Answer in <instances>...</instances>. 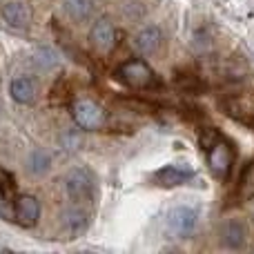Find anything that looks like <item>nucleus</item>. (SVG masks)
<instances>
[{
    "instance_id": "1",
    "label": "nucleus",
    "mask_w": 254,
    "mask_h": 254,
    "mask_svg": "<svg viewBox=\"0 0 254 254\" xmlns=\"http://www.w3.org/2000/svg\"><path fill=\"white\" fill-rule=\"evenodd\" d=\"M65 194L74 205L92 203L96 196V176L87 167H74L65 174Z\"/></svg>"
},
{
    "instance_id": "2",
    "label": "nucleus",
    "mask_w": 254,
    "mask_h": 254,
    "mask_svg": "<svg viewBox=\"0 0 254 254\" xmlns=\"http://www.w3.org/2000/svg\"><path fill=\"white\" fill-rule=\"evenodd\" d=\"M116 78L129 89L143 92V89H152L158 85V78L154 74V69L145 61H125L123 65L116 69Z\"/></svg>"
},
{
    "instance_id": "3",
    "label": "nucleus",
    "mask_w": 254,
    "mask_h": 254,
    "mask_svg": "<svg viewBox=\"0 0 254 254\" xmlns=\"http://www.w3.org/2000/svg\"><path fill=\"white\" fill-rule=\"evenodd\" d=\"M69 110H71V119H74L76 127H80L85 131L103 129L107 123V112L98 103L89 101V98H76Z\"/></svg>"
},
{
    "instance_id": "4",
    "label": "nucleus",
    "mask_w": 254,
    "mask_h": 254,
    "mask_svg": "<svg viewBox=\"0 0 254 254\" xmlns=\"http://www.w3.org/2000/svg\"><path fill=\"white\" fill-rule=\"evenodd\" d=\"M234 158H237L234 145L230 143L228 138H223V136H219V138L207 147V167H210L212 174L221 181H225L230 176Z\"/></svg>"
},
{
    "instance_id": "5",
    "label": "nucleus",
    "mask_w": 254,
    "mask_h": 254,
    "mask_svg": "<svg viewBox=\"0 0 254 254\" xmlns=\"http://www.w3.org/2000/svg\"><path fill=\"white\" fill-rule=\"evenodd\" d=\"M196 223H198V214L192 207L179 205L167 214V230H170V234H174L176 239H188L190 234L194 232Z\"/></svg>"
},
{
    "instance_id": "6",
    "label": "nucleus",
    "mask_w": 254,
    "mask_h": 254,
    "mask_svg": "<svg viewBox=\"0 0 254 254\" xmlns=\"http://www.w3.org/2000/svg\"><path fill=\"white\" fill-rule=\"evenodd\" d=\"M221 246L228 250H243L250 241V230L243 219H228L221 225Z\"/></svg>"
},
{
    "instance_id": "7",
    "label": "nucleus",
    "mask_w": 254,
    "mask_h": 254,
    "mask_svg": "<svg viewBox=\"0 0 254 254\" xmlns=\"http://www.w3.org/2000/svg\"><path fill=\"white\" fill-rule=\"evenodd\" d=\"M89 43L96 49L98 54H110L114 52L116 43H119V34H116V27L112 25L107 18H101L92 25L89 29Z\"/></svg>"
},
{
    "instance_id": "8",
    "label": "nucleus",
    "mask_w": 254,
    "mask_h": 254,
    "mask_svg": "<svg viewBox=\"0 0 254 254\" xmlns=\"http://www.w3.org/2000/svg\"><path fill=\"white\" fill-rule=\"evenodd\" d=\"M89 228V212L83 207H71L63 214V234L65 239H78L87 232Z\"/></svg>"
},
{
    "instance_id": "9",
    "label": "nucleus",
    "mask_w": 254,
    "mask_h": 254,
    "mask_svg": "<svg viewBox=\"0 0 254 254\" xmlns=\"http://www.w3.org/2000/svg\"><path fill=\"white\" fill-rule=\"evenodd\" d=\"M194 176V172L185 165H165L158 172H154L152 181L161 188H179V185H185L190 179Z\"/></svg>"
},
{
    "instance_id": "10",
    "label": "nucleus",
    "mask_w": 254,
    "mask_h": 254,
    "mask_svg": "<svg viewBox=\"0 0 254 254\" xmlns=\"http://www.w3.org/2000/svg\"><path fill=\"white\" fill-rule=\"evenodd\" d=\"M40 219V203L31 194H22L16 198V223L20 228H34Z\"/></svg>"
},
{
    "instance_id": "11",
    "label": "nucleus",
    "mask_w": 254,
    "mask_h": 254,
    "mask_svg": "<svg viewBox=\"0 0 254 254\" xmlns=\"http://www.w3.org/2000/svg\"><path fill=\"white\" fill-rule=\"evenodd\" d=\"M0 18L13 29H25L31 22V9L20 0H9L0 9Z\"/></svg>"
},
{
    "instance_id": "12",
    "label": "nucleus",
    "mask_w": 254,
    "mask_h": 254,
    "mask_svg": "<svg viewBox=\"0 0 254 254\" xmlns=\"http://www.w3.org/2000/svg\"><path fill=\"white\" fill-rule=\"evenodd\" d=\"M9 94H11V98L16 103H20V105H31V103L36 101V85H34L31 78L20 76V78L11 80V85H9Z\"/></svg>"
},
{
    "instance_id": "13",
    "label": "nucleus",
    "mask_w": 254,
    "mask_h": 254,
    "mask_svg": "<svg viewBox=\"0 0 254 254\" xmlns=\"http://www.w3.org/2000/svg\"><path fill=\"white\" fill-rule=\"evenodd\" d=\"M163 43V34L158 27H145L143 31H138V36L134 38V47L138 49L140 54H154Z\"/></svg>"
},
{
    "instance_id": "14",
    "label": "nucleus",
    "mask_w": 254,
    "mask_h": 254,
    "mask_svg": "<svg viewBox=\"0 0 254 254\" xmlns=\"http://www.w3.org/2000/svg\"><path fill=\"white\" fill-rule=\"evenodd\" d=\"M65 11L74 20H89L94 13V0H65Z\"/></svg>"
},
{
    "instance_id": "15",
    "label": "nucleus",
    "mask_w": 254,
    "mask_h": 254,
    "mask_svg": "<svg viewBox=\"0 0 254 254\" xmlns=\"http://www.w3.org/2000/svg\"><path fill=\"white\" fill-rule=\"evenodd\" d=\"M239 198L241 201H252L254 198V163H250L241 174V181H239Z\"/></svg>"
},
{
    "instance_id": "16",
    "label": "nucleus",
    "mask_w": 254,
    "mask_h": 254,
    "mask_svg": "<svg viewBox=\"0 0 254 254\" xmlns=\"http://www.w3.org/2000/svg\"><path fill=\"white\" fill-rule=\"evenodd\" d=\"M0 219L16 221V198H11L9 190L0 183Z\"/></svg>"
},
{
    "instance_id": "17",
    "label": "nucleus",
    "mask_w": 254,
    "mask_h": 254,
    "mask_svg": "<svg viewBox=\"0 0 254 254\" xmlns=\"http://www.w3.org/2000/svg\"><path fill=\"white\" fill-rule=\"evenodd\" d=\"M27 170L31 174H45L49 170V154L43 152V149H34L27 158Z\"/></svg>"
},
{
    "instance_id": "18",
    "label": "nucleus",
    "mask_w": 254,
    "mask_h": 254,
    "mask_svg": "<svg viewBox=\"0 0 254 254\" xmlns=\"http://www.w3.org/2000/svg\"><path fill=\"white\" fill-rule=\"evenodd\" d=\"M0 183H9V174L4 170H0Z\"/></svg>"
}]
</instances>
